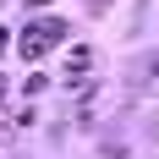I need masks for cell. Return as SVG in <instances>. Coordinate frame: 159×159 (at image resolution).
Segmentation results:
<instances>
[{
	"instance_id": "obj_4",
	"label": "cell",
	"mask_w": 159,
	"mask_h": 159,
	"mask_svg": "<svg viewBox=\"0 0 159 159\" xmlns=\"http://www.w3.org/2000/svg\"><path fill=\"white\" fill-rule=\"evenodd\" d=\"M6 49H11V33H6V28H0V55H6Z\"/></svg>"
},
{
	"instance_id": "obj_5",
	"label": "cell",
	"mask_w": 159,
	"mask_h": 159,
	"mask_svg": "<svg viewBox=\"0 0 159 159\" xmlns=\"http://www.w3.org/2000/svg\"><path fill=\"white\" fill-rule=\"evenodd\" d=\"M0 99H6V77H0Z\"/></svg>"
},
{
	"instance_id": "obj_2",
	"label": "cell",
	"mask_w": 159,
	"mask_h": 159,
	"mask_svg": "<svg viewBox=\"0 0 159 159\" xmlns=\"http://www.w3.org/2000/svg\"><path fill=\"white\" fill-rule=\"evenodd\" d=\"M66 61H71V88H88V77H82V71L93 66V49H88V44H77L71 55H66Z\"/></svg>"
},
{
	"instance_id": "obj_1",
	"label": "cell",
	"mask_w": 159,
	"mask_h": 159,
	"mask_svg": "<svg viewBox=\"0 0 159 159\" xmlns=\"http://www.w3.org/2000/svg\"><path fill=\"white\" fill-rule=\"evenodd\" d=\"M61 39H66V22H55V16H44V22L22 28V61H39V55H49Z\"/></svg>"
},
{
	"instance_id": "obj_3",
	"label": "cell",
	"mask_w": 159,
	"mask_h": 159,
	"mask_svg": "<svg viewBox=\"0 0 159 159\" xmlns=\"http://www.w3.org/2000/svg\"><path fill=\"white\" fill-rule=\"evenodd\" d=\"M132 77L143 82V77H159V55H137L132 61Z\"/></svg>"
}]
</instances>
